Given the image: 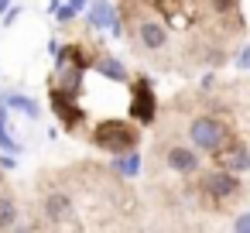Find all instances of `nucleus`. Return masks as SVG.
<instances>
[{
    "label": "nucleus",
    "mask_w": 250,
    "mask_h": 233,
    "mask_svg": "<svg viewBox=\"0 0 250 233\" xmlns=\"http://www.w3.org/2000/svg\"><path fill=\"white\" fill-rule=\"evenodd\" d=\"M0 185H4V178H0Z\"/></svg>",
    "instance_id": "obj_15"
},
{
    "label": "nucleus",
    "mask_w": 250,
    "mask_h": 233,
    "mask_svg": "<svg viewBox=\"0 0 250 233\" xmlns=\"http://www.w3.org/2000/svg\"><path fill=\"white\" fill-rule=\"evenodd\" d=\"M120 171H124V175H137V171H141V161H137V154H124V161H120Z\"/></svg>",
    "instance_id": "obj_10"
},
{
    "label": "nucleus",
    "mask_w": 250,
    "mask_h": 233,
    "mask_svg": "<svg viewBox=\"0 0 250 233\" xmlns=\"http://www.w3.org/2000/svg\"><path fill=\"white\" fill-rule=\"evenodd\" d=\"M7 4H11V0H0V11H7Z\"/></svg>",
    "instance_id": "obj_14"
},
{
    "label": "nucleus",
    "mask_w": 250,
    "mask_h": 233,
    "mask_svg": "<svg viewBox=\"0 0 250 233\" xmlns=\"http://www.w3.org/2000/svg\"><path fill=\"white\" fill-rule=\"evenodd\" d=\"M11 103H14V106H24L28 117H38V113H42V110L35 106V100H28V96H11Z\"/></svg>",
    "instance_id": "obj_11"
},
{
    "label": "nucleus",
    "mask_w": 250,
    "mask_h": 233,
    "mask_svg": "<svg viewBox=\"0 0 250 233\" xmlns=\"http://www.w3.org/2000/svg\"><path fill=\"white\" fill-rule=\"evenodd\" d=\"M76 199L65 189H42V226H79Z\"/></svg>",
    "instance_id": "obj_1"
},
{
    "label": "nucleus",
    "mask_w": 250,
    "mask_h": 233,
    "mask_svg": "<svg viewBox=\"0 0 250 233\" xmlns=\"http://www.w3.org/2000/svg\"><path fill=\"white\" fill-rule=\"evenodd\" d=\"M202 151L195 148V144H168L165 148V165H168V171H175V175H195L199 168H202V158H199Z\"/></svg>",
    "instance_id": "obj_6"
},
{
    "label": "nucleus",
    "mask_w": 250,
    "mask_h": 233,
    "mask_svg": "<svg viewBox=\"0 0 250 233\" xmlns=\"http://www.w3.org/2000/svg\"><path fill=\"white\" fill-rule=\"evenodd\" d=\"M199 189H202L212 202H226V199L240 195V175L219 165V168H212V171L202 175V185H199Z\"/></svg>",
    "instance_id": "obj_5"
},
{
    "label": "nucleus",
    "mask_w": 250,
    "mask_h": 233,
    "mask_svg": "<svg viewBox=\"0 0 250 233\" xmlns=\"http://www.w3.org/2000/svg\"><path fill=\"white\" fill-rule=\"evenodd\" d=\"M236 7V0H212V11L216 14H226V11H233Z\"/></svg>",
    "instance_id": "obj_12"
},
{
    "label": "nucleus",
    "mask_w": 250,
    "mask_h": 233,
    "mask_svg": "<svg viewBox=\"0 0 250 233\" xmlns=\"http://www.w3.org/2000/svg\"><path fill=\"white\" fill-rule=\"evenodd\" d=\"M233 230H243V233H250V212H240V216L233 219Z\"/></svg>",
    "instance_id": "obj_13"
},
{
    "label": "nucleus",
    "mask_w": 250,
    "mask_h": 233,
    "mask_svg": "<svg viewBox=\"0 0 250 233\" xmlns=\"http://www.w3.org/2000/svg\"><path fill=\"white\" fill-rule=\"evenodd\" d=\"M188 141H192L202 154H216V151L229 141V134H226L223 120H216V117H209V113H199V117L188 120Z\"/></svg>",
    "instance_id": "obj_2"
},
{
    "label": "nucleus",
    "mask_w": 250,
    "mask_h": 233,
    "mask_svg": "<svg viewBox=\"0 0 250 233\" xmlns=\"http://www.w3.org/2000/svg\"><path fill=\"white\" fill-rule=\"evenodd\" d=\"M96 130H100V134H96V144H100L103 151H110V154H127V151L137 144V127H134V124H117V120H110V124H100Z\"/></svg>",
    "instance_id": "obj_4"
},
{
    "label": "nucleus",
    "mask_w": 250,
    "mask_h": 233,
    "mask_svg": "<svg viewBox=\"0 0 250 233\" xmlns=\"http://www.w3.org/2000/svg\"><path fill=\"white\" fill-rule=\"evenodd\" d=\"M216 165H223V168L243 175V171H250V148H247L243 141H226V144L216 151Z\"/></svg>",
    "instance_id": "obj_7"
},
{
    "label": "nucleus",
    "mask_w": 250,
    "mask_h": 233,
    "mask_svg": "<svg viewBox=\"0 0 250 233\" xmlns=\"http://www.w3.org/2000/svg\"><path fill=\"white\" fill-rule=\"evenodd\" d=\"M134 42H137L141 55H158L161 48H168V28H165L158 18L141 14V18L134 21Z\"/></svg>",
    "instance_id": "obj_3"
},
{
    "label": "nucleus",
    "mask_w": 250,
    "mask_h": 233,
    "mask_svg": "<svg viewBox=\"0 0 250 233\" xmlns=\"http://www.w3.org/2000/svg\"><path fill=\"white\" fill-rule=\"evenodd\" d=\"M89 21L100 28V24H113V14H110V7L103 4V0H93V11H89Z\"/></svg>",
    "instance_id": "obj_9"
},
{
    "label": "nucleus",
    "mask_w": 250,
    "mask_h": 233,
    "mask_svg": "<svg viewBox=\"0 0 250 233\" xmlns=\"http://www.w3.org/2000/svg\"><path fill=\"white\" fill-rule=\"evenodd\" d=\"M21 226V206L11 192H0V230H14Z\"/></svg>",
    "instance_id": "obj_8"
}]
</instances>
